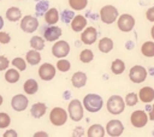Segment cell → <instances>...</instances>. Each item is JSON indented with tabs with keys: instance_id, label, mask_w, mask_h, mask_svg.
I'll return each instance as SVG.
<instances>
[{
	"instance_id": "1",
	"label": "cell",
	"mask_w": 154,
	"mask_h": 137,
	"mask_svg": "<svg viewBox=\"0 0 154 137\" xmlns=\"http://www.w3.org/2000/svg\"><path fill=\"white\" fill-rule=\"evenodd\" d=\"M103 101L102 97L97 94H87L83 99V107L90 112V113H96L102 108Z\"/></svg>"
},
{
	"instance_id": "35",
	"label": "cell",
	"mask_w": 154,
	"mask_h": 137,
	"mask_svg": "<svg viewBox=\"0 0 154 137\" xmlns=\"http://www.w3.org/2000/svg\"><path fill=\"white\" fill-rule=\"evenodd\" d=\"M137 100H138V96L136 93H129L126 96H125V105L128 106H135L137 103Z\"/></svg>"
},
{
	"instance_id": "21",
	"label": "cell",
	"mask_w": 154,
	"mask_h": 137,
	"mask_svg": "<svg viewBox=\"0 0 154 137\" xmlns=\"http://www.w3.org/2000/svg\"><path fill=\"white\" fill-rule=\"evenodd\" d=\"M88 137H103L105 136V127L100 124H94L87 130Z\"/></svg>"
},
{
	"instance_id": "2",
	"label": "cell",
	"mask_w": 154,
	"mask_h": 137,
	"mask_svg": "<svg viewBox=\"0 0 154 137\" xmlns=\"http://www.w3.org/2000/svg\"><path fill=\"white\" fill-rule=\"evenodd\" d=\"M125 108V102L123 100L122 96L119 95H112L108 100H107V111L111 114H120L122 112H124Z\"/></svg>"
},
{
	"instance_id": "43",
	"label": "cell",
	"mask_w": 154,
	"mask_h": 137,
	"mask_svg": "<svg viewBox=\"0 0 154 137\" xmlns=\"http://www.w3.org/2000/svg\"><path fill=\"white\" fill-rule=\"evenodd\" d=\"M150 108V112H149V119L152 120V121H154V103H153V106L152 107H149Z\"/></svg>"
},
{
	"instance_id": "42",
	"label": "cell",
	"mask_w": 154,
	"mask_h": 137,
	"mask_svg": "<svg viewBox=\"0 0 154 137\" xmlns=\"http://www.w3.org/2000/svg\"><path fill=\"white\" fill-rule=\"evenodd\" d=\"M4 137H17V132L14 130H8L4 133Z\"/></svg>"
},
{
	"instance_id": "11",
	"label": "cell",
	"mask_w": 154,
	"mask_h": 137,
	"mask_svg": "<svg viewBox=\"0 0 154 137\" xmlns=\"http://www.w3.org/2000/svg\"><path fill=\"white\" fill-rule=\"evenodd\" d=\"M123 131H124V125L122 124L120 120L113 119V120H109L106 125V132L112 137L120 136L123 133Z\"/></svg>"
},
{
	"instance_id": "4",
	"label": "cell",
	"mask_w": 154,
	"mask_h": 137,
	"mask_svg": "<svg viewBox=\"0 0 154 137\" xmlns=\"http://www.w3.org/2000/svg\"><path fill=\"white\" fill-rule=\"evenodd\" d=\"M118 10L112 5H106L100 10V18L105 24H112L118 18Z\"/></svg>"
},
{
	"instance_id": "14",
	"label": "cell",
	"mask_w": 154,
	"mask_h": 137,
	"mask_svg": "<svg viewBox=\"0 0 154 137\" xmlns=\"http://www.w3.org/2000/svg\"><path fill=\"white\" fill-rule=\"evenodd\" d=\"M29 105V101H28V97L24 96L23 94H18V95H14L11 100V107L17 111V112H22L24 111Z\"/></svg>"
},
{
	"instance_id": "13",
	"label": "cell",
	"mask_w": 154,
	"mask_h": 137,
	"mask_svg": "<svg viewBox=\"0 0 154 137\" xmlns=\"http://www.w3.org/2000/svg\"><path fill=\"white\" fill-rule=\"evenodd\" d=\"M38 76L42 81H51L55 77V67L52 64H42L38 68Z\"/></svg>"
},
{
	"instance_id": "5",
	"label": "cell",
	"mask_w": 154,
	"mask_h": 137,
	"mask_svg": "<svg viewBox=\"0 0 154 137\" xmlns=\"http://www.w3.org/2000/svg\"><path fill=\"white\" fill-rule=\"evenodd\" d=\"M69 115L71 118V120L73 121H79L83 118V106L79 100L73 99L70 103H69Z\"/></svg>"
},
{
	"instance_id": "12",
	"label": "cell",
	"mask_w": 154,
	"mask_h": 137,
	"mask_svg": "<svg viewBox=\"0 0 154 137\" xmlns=\"http://www.w3.org/2000/svg\"><path fill=\"white\" fill-rule=\"evenodd\" d=\"M97 38V31L94 26H88L87 29L84 28L81 34V41L84 44H93Z\"/></svg>"
},
{
	"instance_id": "45",
	"label": "cell",
	"mask_w": 154,
	"mask_h": 137,
	"mask_svg": "<svg viewBox=\"0 0 154 137\" xmlns=\"http://www.w3.org/2000/svg\"><path fill=\"white\" fill-rule=\"evenodd\" d=\"M2 26H4V19H2V17L0 16V30L2 29Z\"/></svg>"
},
{
	"instance_id": "19",
	"label": "cell",
	"mask_w": 154,
	"mask_h": 137,
	"mask_svg": "<svg viewBox=\"0 0 154 137\" xmlns=\"http://www.w3.org/2000/svg\"><path fill=\"white\" fill-rule=\"evenodd\" d=\"M59 12L57 8L52 7V8H48L46 12H45V22L48 24V25H53L55 24L58 20H59Z\"/></svg>"
},
{
	"instance_id": "38",
	"label": "cell",
	"mask_w": 154,
	"mask_h": 137,
	"mask_svg": "<svg viewBox=\"0 0 154 137\" xmlns=\"http://www.w3.org/2000/svg\"><path fill=\"white\" fill-rule=\"evenodd\" d=\"M8 65H10L8 59L6 56H4V55H0V71L6 70L8 67Z\"/></svg>"
},
{
	"instance_id": "34",
	"label": "cell",
	"mask_w": 154,
	"mask_h": 137,
	"mask_svg": "<svg viewBox=\"0 0 154 137\" xmlns=\"http://www.w3.org/2000/svg\"><path fill=\"white\" fill-rule=\"evenodd\" d=\"M12 65L18 70V71H24L26 68V62L23 58H14L12 60Z\"/></svg>"
},
{
	"instance_id": "44",
	"label": "cell",
	"mask_w": 154,
	"mask_h": 137,
	"mask_svg": "<svg viewBox=\"0 0 154 137\" xmlns=\"http://www.w3.org/2000/svg\"><path fill=\"white\" fill-rule=\"evenodd\" d=\"M34 136H35V137H38V136H45V137H47L48 133H46V132H36Z\"/></svg>"
},
{
	"instance_id": "36",
	"label": "cell",
	"mask_w": 154,
	"mask_h": 137,
	"mask_svg": "<svg viewBox=\"0 0 154 137\" xmlns=\"http://www.w3.org/2000/svg\"><path fill=\"white\" fill-rule=\"evenodd\" d=\"M11 123V118L7 113H0V129H6Z\"/></svg>"
},
{
	"instance_id": "15",
	"label": "cell",
	"mask_w": 154,
	"mask_h": 137,
	"mask_svg": "<svg viewBox=\"0 0 154 137\" xmlns=\"http://www.w3.org/2000/svg\"><path fill=\"white\" fill-rule=\"evenodd\" d=\"M63 31L59 26H55L54 24L46 28L45 31H43V38L48 42H53V41H57L60 36H61Z\"/></svg>"
},
{
	"instance_id": "8",
	"label": "cell",
	"mask_w": 154,
	"mask_h": 137,
	"mask_svg": "<svg viewBox=\"0 0 154 137\" xmlns=\"http://www.w3.org/2000/svg\"><path fill=\"white\" fill-rule=\"evenodd\" d=\"M129 78L134 83H142L147 78V70L141 65H135L130 68Z\"/></svg>"
},
{
	"instance_id": "27",
	"label": "cell",
	"mask_w": 154,
	"mask_h": 137,
	"mask_svg": "<svg viewBox=\"0 0 154 137\" xmlns=\"http://www.w3.org/2000/svg\"><path fill=\"white\" fill-rule=\"evenodd\" d=\"M141 52L144 56L152 58L154 56V42L153 41H147L141 46Z\"/></svg>"
},
{
	"instance_id": "40",
	"label": "cell",
	"mask_w": 154,
	"mask_h": 137,
	"mask_svg": "<svg viewBox=\"0 0 154 137\" xmlns=\"http://www.w3.org/2000/svg\"><path fill=\"white\" fill-rule=\"evenodd\" d=\"M146 17L149 22H154V6L153 7H149L146 12Z\"/></svg>"
},
{
	"instance_id": "29",
	"label": "cell",
	"mask_w": 154,
	"mask_h": 137,
	"mask_svg": "<svg viewBox=\"0 0 154 137\" xmlns=\"http://www.w3.org/2000/svg\"><path fill=\"white\" fill-rule=\"evenodd\" d=\"M111 70H112V72H113L114 75H120V73H123L124 70H125V64H124V61L120 60V59L113 60V62H112V65H111Z\"/></svg>"
},
{
	"instance_id": "10",
	"label": "cell",
	"mask_w": 154,
	"mask_h": 137,
	"mask_svg": "<svg viewBox=\"0 0 154 137\" xmlns=\"http://www.w3.org/2000/svg\"><path fill=\"white\" fill-rule=\"evenodd\" d=\"M130 121L132 124V126L135 127H143L147 123H148V115L144 111H141V109H137L135 112L131 113L130 115Z\"/></svg>"
},
{
	"instance_id": "18",
	"label": "cell",
	"mask_w": 154,
	"mask_h": 137,
	"mask_svg": "<svg viewBox=\"0 0 154 137\" xmlns=\"http://www.w3.org/2000/svg\"><path fill=\"white\" fill-rule=\"evenodd\" d=\"M71 83L75 88H82L87 83V75L82 71H77L76 73H73V76L71 77Z\"/></svg>"
},
{
	"instance_id": "33",
	"label": "cell",
	"mask_w": 154,
	"mask_h": 137,
	"mask_svg": "<svg viewBox=\"0 0 154 137\" xmlns=\"http://www.w3.org/2000/svg\"><path fill=\"white\" fill-rule=\"evenodd\" d=\"M70 67H71V64H70V61L66 60V59L60 58V60L57 62V68H58L60 72H67V71L70 70Z\"/></svg>"
},
{
	"instance_id": "7",
	"label": "cell",
	"mask_w": 154,
	"mask_h": 137,
	"mask_svg": "<svg viewBox=\"0 0 154 137\" xmlns=\"http://www.w3.org/2000/svg\"><path fill=\"white\" fill-rule=\"evenodd\" d=\"M38 28V19L34 16H24L23 18H20V29L24 32H34L35 30H37Z\"/></svg>"
},
{
	"instance_id": "3",
	"label": "cell",
	"mask_w": 154,
	"mask_h": 137,
	"mask_svg": "<svg viewBox=\"0 0 154 137\" xmlns=\"http://www.w3.org/2000/svg\"><path fill=\"white\" fill-rule=\"evenodd\" d=\"M49 120L54 126H61L67 121V112L61 107H54L49 113Z\"/></svg>"
},
{
	"instance_id": "9",
	"label": "cell",
	"mask_w": 154,
	"mask_h": 137,
	"mask_svg": "<svg viewBox=\"0 0 154 137\" xmlns=\"http://www.w3.org/2000/svg\"><path fill=\"white\" fill-rule=\"evenodd\" d=\"M70 53V44L66 41H57L52 47V54L55 58H65Z\"/></svg>"
},
{
	"instance_id": "41",
	"label": "cell",
	"mask_w": 154,
	"mask_h": 137,
	"mask_svg": "<svg viewBox=\"0 0 154 137\" xmlns=\"http://www.w3.org/2000/svg\"><path fill=\"white\" fill-rule=\"evenodd\" d=\"M73 136H82V135H84V131H83V127H81V126H78V127H76L75 129V132L72 133Z\"/></svg>"
},
{
	"instance_id": "28",
	"label": "cell",
	"mask_w": 154,
	"mask_h": 137,
	"mask_svg": "<svg viewBox=\"0 0 154 137\" xmlns=\"http://www.w3.org/2000/svg\"><path fill=\"white\" fill-rule=\"evenodd\" d=\"M30 46L32 49L42 50L45 48V40L41 36H32L30 38Z\"/></svg>"
},
{
	"instance_id": "16",
	"label": "cell",
	"mask_w": 154,
	"mask_h": 137,
	"mask_svg": "<svg viewBox=\"0 0 154 137\" xmlns=\"http://www.w3.org/2000/svg\"><path fill=\"white\" fill-rule=\"evenodd\" d=\"M70 23H71V29L75 32H79L87 26V18L82 14H77V16H73Z\"/></svg>"
},
{
	"instance_id": "24",
	"label": "cell",
	"mask_w": 154,
	"mask_h": 137,
	"mask_svg": "<svg viewBox=\"0 0 154 137\" xmlns=\"http://www.w3.org/2000/svg\"><path fill=\"white\" fill-rule=\"evenodd\" d=\"M23 89H24V91H25L26 94L32 95V94H35V93L38 90V84H37V82H36L35 79L29 78V79H26V81L24 82Z\"/></svg>"
},
{
	"instance_id": "47",
	"label": "cell",
	"mask_w": 154,
	"mask_h": 137,
	"mask_svg": "<svg viewBox=\"0 0 154 137\" xmlns=\"http://www.w3.org/2000/svg\"><path fill=\"white\" fill-rule=\"evenodd\" d=\"M2 102H4V99H2V96H1V95H0V106H1V105H2Z\"/></svg>"
},
{
	"instance_id": "6",
	"label": "cell",
	"mask_w": 154,
	"mask_h": 137,
	"mask_svg": "<svg viewBox=\"0 0 154 137\" xmlns=\"http://www.w3.org/2000/svg\"><path fill=\"white\" fill-rule=\"evenodd\" d=\"M117 25H118V29L120 31H124V32H129L134 29L135 26V18L129 14V13H123L122 16L118 17V22H117Z\"/></svg>"
},
{
	"instance_id": "25",
	"label": "cell",
	"mask_w": 154,
	"mask_h": 137,
	"mask_svg": "<svg viewBox=\"0 0 154 137\" xmlns=\"http://www.w3.org/2000/svg\"><path fill=\"white\" fill-rule=\"evenodd\" d=\"M6 18L10 22H18L22 18V12L18 7H10L6 11Z\"/></svg>"
},
{
	"instance_id": "23",
	"label": "cell",
	"mask_w": 154,
	"mask_h": 137,
	"mask_svg": "<svg viewBox=\"0 0 154 137\" xmlns=\"http://www.w3.org/2000/svg\"><path fill=\"white\" fill-rule=\"evenodd\" d=\"M99 49L102 53H109L113 49V41L109 37H102L99 41Z\"/></svg>"
},
{
	"instance_id": "39",
	"label": "cell",
	"mask_w": 154,
	"mask_h": 137,
	"mask_svg": "<svg viewBox=\"0 0 154 137\" xmlns=\"http://www.w3.org/2000/svg\"><path fill=\"white\" fill-rule=\"evenodd\" d=\"M10 41H11V36L7 32H5V31H0V43L6 44Z\"/></svg>"
},
{
	"instance_id": "20",
	"label": "cell",
	"mask_w": 154,
	"mask_h": 137,
	"mask_svg": "<svg viewBox=\"0 0 154 137\" xmlns=\"http://www.w3.org/2000/svg\"><path fill=\"white\" fill-rule=\"evenodd\" d=\"M47 111V106L43 103V102H37V103H34L30 108V114L34 117V118H41L45 115Z\"/></svg>"
},
{
	"instance_id": "31",
	"label": "cell",
	"mask_w": 154,
	"mask_h": 137,
	"mask_svg": "<svg viewBox=\"0 0 154 137\" xmlns=\"http://www.w3.org/2000/svg\"><path fill=\"white\" fill-rule=\"evenodd\" d=\"M93 59H94V54H93V52L90 49H83L81 52V54H79V60L82 62H84V64L90 62Z\"/></svg>"
},
{
	"instance_id": "26",
	"label": "cell",
	"mask_w": 154,
	"mask_h": 137,
	"mask_svg": "<svg viewBox=\"0 0 154 137\" xmlns=\"http://www.w3.org/2000/svg\"><path fill=\"white\" fill-rule=\"evenodd\" d=\"M19 78H20L19 71L16 68H8L5 73V81L8 83H17L19 81Z\"/></svg>"
},
{
	"instance_id": "17",
	"label": "cell",
	"mask_w": 154,
	"mask_h": 137,
	"mask_svg": "<svg viewBox=\"0 0 154 137\" xmlns=\"http://www.w3.org/2000/svg\"><path fill=\"white\" fill-rule=\"evenodd\" d=\"M138 99L144 102V103H148V102H152L154 100V89L150 88V87H144V88H141L140 93H138Z\"/></svg>"
},
{
	"instance_id": "46",
	"label": "cell",
	"mask_w": 154,
	"mask_h": 137,
	"mask_svg": "<svg viewBox=\"0 0 154 137\" xmlns=\"http://www.w3.org/2000/svg\"><path fill=\"white\" fill-rule=\"evenodd\" d=\"M150 35H152V37H153V40H154V25H153L152 29H150Z\"/></svg>"
},
{
	"instance_id": "30",
	"label": "cell",
	"mask_w": 154,
	"mask_h": 137,
	"mask_svg": "<svg viewBox=\"0 0 154 137\" xmlns=\"http://www.w3.org/2000/svg\"><path fill=\"white\" fill-rule=\"evenodd\" d=\"M69 5L71 6L72 10L81 11L85 8V6L88 5V0H69Z\"/></svg>"
},
{
	"instance_id": "48",
	"label": "cell",
	"mask_w": 154,
	"mask_h": 137,
	"mask_svg": "<svg viewBox=\"0 0 154 137\" xmlns=\"http://www.w3.org/2000/svg\"><path fill=\"white\" fill-rule=\"evenodd\" d=\"M0 1H1V0H0Z\"/></svg>"
},
{
	"instance_id": "22",
	"label": "cell",
	"mask_w": 154,
	"mask_h": 137,
	"mask_svg": "<svg viewBox=\"0 0 154 137\" xmlns=\"http://www.w3.org/2000/svg\"><path fill=\"white\" fill-rule=\"evenodd\" d=\"M25 60L28 64L30 65H37L40 61H41V54L38 53V50L36 49H31L29 52H26V55H25Z\"/></svg>"
},
{
	"instance_id": "37",
	"label": "cell",
	"mask_w": 154,
	"mask_h": 137,
	"mask_svg": "<svg viewBox=\"0 0 154 137\" xmlns=\"http://www.w3.org/2000/svg\"><path fill=\"white\" fill-rule=\"evenodd\" d=\"M63 17H61V19H63V22L64 23H70L71 20H72V18H73V12L72 11H67V10H65L64 12H63V14H61Z\"/></svg>"
},
{
	"instance_id": "32",
	"label": "cell",
	"mask_w": 154,
	"mask_h": 137,
	"mask_svg": "<svg viewBox=\"0 0 154 137\" xmlns=\"http://www.w3.org/2000/svg\"><path fill=\"white\" fill-rule=\"evenodd\" d=\"M48 6H49V2L48 1H46V0H42V1H40V2H37L36 4V14L37 16H43L45 14V12L48 10Z\"/></svg>"
}]
</instances>
